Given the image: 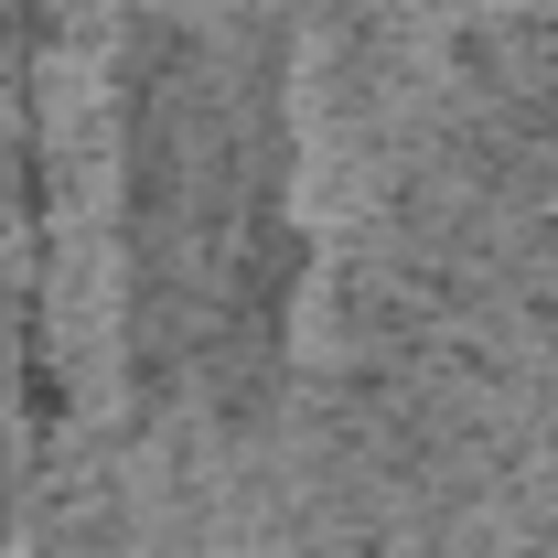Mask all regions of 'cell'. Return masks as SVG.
I'll return each mask as SVG.
<instances>
[{"label":"cell","mask_w":558,"mask_h":558,"mask_svg":"<svg viewBox=\"0 0 558 558\" xmlns=\"http://www.w3.org/2000/svg\"><path fill=\"white\" fill-rule=\"evenodd\" d=\"M130 312L172 387H247L279 323V97L269 54L183 11H140L119 75Z\"/></svg>","instance_id":"cell-1"}]
</instances>
